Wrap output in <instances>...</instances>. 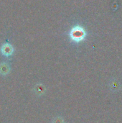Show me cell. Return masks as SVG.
Masks as SVG:
<instances>
[{"mask_svg": "<svg viewBox=\"0 0 122 123\" xmlns=\"http://www.w3.org/2000/svg\"><path fill=\"white\" fill-rule=\"evenodd\" d=\"M68 36L70 40L74 43H80L86 38L87 32L83 27L76 25L70 29L68 32Z\"/></svg>", "mask_w": 122, "mask_h": 123, "instance_id": "obj_1", "label": "cell"}, {"mask_svg": "<svg viewBox=\"0 0 122 123\" xmlns=\"http://www.w3.org/2000/svg\"><path fill=\"white\" fill-rule=\"evenodd\" d=\"M11 68L8 63L4 62L0 64V74L2 76H6L10 72Z\"/></svg>", "mask_w": 122, "mask_h": 123, "instance_id": "obj_3", "label": "cell"}, {"mask_svg": "<svg viewBox=\"0 0 122 123\" xmlns=\"http://www.w3.org/2000/svg\"><path fill=\"white\" fill-rule=\"evenodd\" d=\"M0 53L3 56L9 58L13 55L14 53V48L9 42H6L1 46Z\"/></svg>", "mask_w": 122, "mask_h": 123, "instance_id": "obj_2", "label": "cell"}, {"mask_svg": "<svg viewBox=\"0 0 122 123\" xmlns=\"http://www.w3.org/2000/svg\"><path fill=\"white\" fill-rule=\"evenodd\" d=\"M53 123H63V119L60 117H56L54 119Z\"/></svg>", "mask_w": 122, "mask_h": 123, "instance_id": "obj_4", "label": "cell"}]
</instances>
